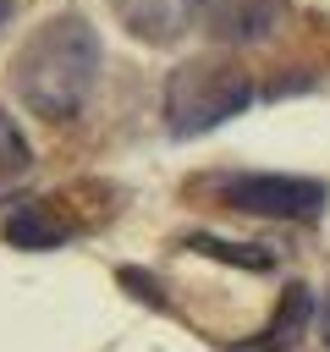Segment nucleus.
I'll use <instances>...</instances> for the list:
<instances>
[{
  "mask_svg": "<svg viewBox=\"0 0 330 352\" xmlns=\"http://www.w3.org/2000/svg\"><path fill=\"white\" fill-rule=\"evenodd\" d=\"M286 0H187V16L220 44H258L275 33Z\"/></svg>",
  "mask_w": 330,
  "mask_h": 352,
  "instance_id": "20e7f679",
  "label": "nucleus"
},
{
  "mask_svg": "<svg viewBox=\"0 0 330 352\" xmlns=\"http://www.w3.org/2000/svg\"><path fill=\"white\" fill-rule=\"evenodd\" d=\"M28 165H33V148H28L22 126H16V121L0 110V187H6V182H16Z\"/></svg>",
  "mask_w": 330,
  "mask_h": 352,
  "instance_id": "423d86ee",
  "label": "nucleus"
},
{
  "mask_svg": "<svg viewBox=\"0 0 330 352\" xmlns=\"http://www.w3.org/2000/svg\"><path fill=\"white\" fill-rule=\"evenodd\" d=\"M116 16L138 33V38H148V44H170L192 16H187V0H116Z\"/></svg>",
  "mask_w": 330,
  "mask_h": 352,
  "instance_id": "39448f33",
  "label": "nucleus"
},
{
  "mask_svg": "<svg viewBox=\"0 0 330 352\" xmlns=\"http://www.w3.org/2000/svg\"><path fill=\"white\" fill-rule=\"evenodd\" d=\"M11 11H16V0H0V28L11 22Z\"/></svg>",
  "mask_w": 330,
  "mask_h": 352,
  "instance_id": "0eeeda50",
  "label": "nucleus"
},
{
  "mask_svg": "<svg viewBox=\"0 0 330 352\" xmlns=\"http://www.w3.org/2000/svg\"><path fill=\"white\" fill-rule=\"evenodd\" d=\"M220 204L264 220H314L324 209V187L308 176H226Z\"/></svg>",
  "mask_w": 330,
  "mask_h": 352,
  "instance_id": "7ed1b4c3",
  "label": "nucleus"
},
{
  "mask_svg": "<svg viewBox=\"0 0 330 352\" xmlns=\"http://www.w3.org/2000/svg\"><path fill=\"white\" fill-rule=\"evenodd\" d=\"M253 99V82L236 60L226 55H204V60H187L170 72L165 82V126L176 138H192V132H209L220 121H231L236 110H248Z\"/></svg>",
  "mask_w": 330,
  "mask_h": 352,
  "instance_id": "f03ea898",
  "label": "nucleus"
},
{
  "mask_svg": "<svg viewBox=\"0 0 330 352\" xmlns=\"http://www.w3.org/2000/svg\"><path fill=\"white\" fill-rule=\"evenodd\" d=\"M99 82V33L88 16L60 11L28 33L22 55L11 60L16 99L44 121H72Z\"/></svg>",
  "mask_w": 330,
  "mask_h": 352,
  "instance_id": "f257e3e1",
  "label": "nucleus"
}]
</instances>
